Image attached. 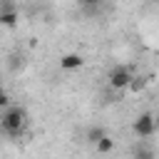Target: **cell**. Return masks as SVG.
Listing matches in <instances>:
<instances>
[{"mask_svg":"<svg viewBox=\"0 0 159 159\" xmlns=\"http://www.w3.org/2000/svg\"><path fill=\"white\" fill-rule=\"evenodd\" d=\"M80 5L87 7V10H97V7L102 5V0H80Z\"/></svg>","mask_w":159,"mask_h":159,"instance_id":"obj_9","label":"cell"},{"mask_svg":"<svg viewBox=\"0 0 159 159\" xmlns=\"http://www.w3.org/2000/svg\"><path fill=\"white\" fill-rule=\"evenodd\" d=\"M0 104H2V107H10V97L2 94V97H0Z\"/></svg>","mask_w":159,"mask_h":159,"instance_id":"obj_10","label":"cell"},{"mask_svg":"<svg viewBox=\"0 0 159 159\" xmlns=\"http://www.w3.org/2000/svg\"><path fill=\"white\" fill-rule=\"evenodd\" d=\"M144 89H147V77H142V75H134V77H132V82H129V92L139 94V92H144Z\"/></svg>","mask_w":159,"mask_h":159,"instance_id":"obj_6","label":"cell"},{"mask_svg":"<svg viewBox=\"0 0 159 159\" xmlns=\"http://www.w3.org/2000/svg\"><path fill=\"white\" fill-rule=\"evenodd\" d=\"M82 65H84V57H82L80 52H67V55L60 57V67H62L65 72H75V70H80Z\"/></svg>","mask_w":159,"mask_h":159,"instance_id":"obj_4","label":"cell"},{"mask_svg":"<svg viewBox=\"0 0 159 159\" xmlns=\"http://www.w3.org/2000/svg\"><path fill=\"white\" fill-rule=\"evenodd\" d=\"M17 20H20V15H17L15 10H2V12H0V22H2L5 27H15Z\"/></svg>","mask_w":159,"mask_h":159,"instance_id":"obj_5","label":"cell"},{"mask_svg":"<svg viewBox=\"0 0 159 159\" xmlns=\"http://www.w3.org/2000/svg\"><path fill=\"white\" fill-rule=\"evenodd\" d=\"M94 147H97V152H99V154H107V152H112V149H114V142H112V139L104 134V137H102V139H99Z\"/></svg>","mask_w":159,"mask_h":159,"instance_id":"obj_7","label":"cell"},{"mask_svg":"<svg viewBox=\"0 0 159 159\" xmlns=\"http://www.w3.org/2000/svg\"><path fill=\"white\" fill-rule=\"evenodd\" d=\"M132 72L127 70V67H114L112 72H109V87L112 89H117V92H122V89H129V82H132Z\"/></svg>","mask_w":159,"mask_h":159,"instance_id":"obj_2","label":"cell"},{"mask_svg":"<svg viewBox=\"0 0 159 159\" xmlns=\"http://www.w3.org/2000/svg\"><path fill=\"white\" fill-rule=\"evenodd\" d=\"M0 124L7 137H22V132L27 129V112L22 107H5Z\"/></svg>","mask_w":159,"mask_h":159,"instance_id":"obj_1","label":"cell"},{"mask_svg":"<svg viewBox=\"0 0 159 159\" xmlns=\"http://www.w3.org/2000/svg\"><path fill=\"white\" fill-rule=\"evenodd\" d=\"M154 129H157V119H154V114L144 112V114H139V117L134 119V134H137V137H152Z\"/></svg>","mask_w":159,"mask_h":159,"instance_id":"obj_3","label":"cell"},{"mask_svg":"<svg viewBox=\"0 0 159 159\" xmlns=\"http://www.w3.org/2000/svg\"><path fill=\"white\" fill-rule=\"evenodd\" d=\"M102 137H104V132H102V129H99V127H92V129H89V132H87V139H89V142H92V144H97V142H99V139H102Z\"/></svg>","mask_w":159,"mask_h":159,"instance_id":"obj_8","label":"cell"}]
</instances>
